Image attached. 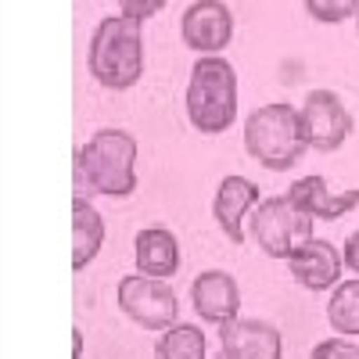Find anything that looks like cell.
Masks as SVG:
<instances>
[{
  "instance_id": "cell-1",
  "label": "cell",
  "mask_w": 359,
  "mask_h": 359,
  "mask_svg": "<svg viewBox=\"0 0 359 359\" xmlns=\"http://www.w3.org/2000/svg\"><path fill=\"white\" fill-rule=\"evenodd\" d=\"M137 140L126 130H101L76 151V198L108 194L126 198L137 191Z\"/></svg>"
},
{
  "instance_id": "cell-2",
  "label": "cell",
  "mask_w": 359,
  "mask_h": 359,
  "mask_svg": "<svg viewBox=\"0 0 359 359\" xmlns=\"http://www.w3.org/2000/svg\"><path fill=\"white\" fill-rule=\"evenodd\" d=\"M90 72L108 90H130L144 72V47H140V22L115 15L104 18L90 43Z\"/></svg>"
},
{
  "instance_id": "cell-3",
  "label": "cell",
  "mask_w": 359,
  "mask_h": 359,
  "mask_svg": "<svg viewBox=\"0 0 359 359\" xmlns=\"http://www.w3.org/2000/svg\"><path fill=\"white\" fill-rule=\"evenodd\" d=\"M187 118L201 133H223L237 118V72L223 57H201L187 83Z\"/></svg>"
},
{
  "instance_id": "cell-4",
  "label": "cell",
  "mask_w": 359,
  "mask_h": 359,
  "mask_svg": "<svg viewBox=\"0 0 359 359\" xmlns=\"http://www.w3.org/2000/svg\"><path fill=\"white\" fill-rule=\"evenodd\" d=\"M245 147H248V155L269 172L291 169L306 151L298 108H291V104H262V108H255L248 115V123H245Z\"/></svg>"
},
{
  "instance_id": "cell-5",
  "label": "cell",
  "mask_w": 359,
  "mask_h": 359,
  "mask_svg": "<svg viewBox=\"0 0 359 359\" xmlns=\"http://www.w3.org/2000/svg\"><path fill=\"white\" fill-rule=\"evenodd\" d=\"M252 237L273 259H291L302 245L313 241V216L294 208L291 198H266L252 212Z\"/></svg>"
},
{
  "instance_id": "cell-6",
  "label": "cell",
  "mask_w": 359,
  "mask_h": 359,
  "mask_svg": "<svg viewBox=\"0 0 359 359\" xmlns=\"http://www.w3.org/2000/svg\"><path fill=\"white\" fill-rule=\"evenodd\" d=\"M118 309L130 320H137L144 331H169L176 323L180 302H176V291L165 280L133 273V277L118 280Z\"/></svg>"
},
{
  "instance_id": "cell-7",
  "label": "cell",
  "mask_w": 359,
  "mask_h": 359,
  "mask_svg": "<svg viewBox=\"0 0 359 359\" xmlns=\"http://www.w3.org/2000/svg\"><path fill=\"white\" fill-rule=\"evenodd\" d=\"M298 118H302L306 147H316V151H338L352 133V115L331 90H313L302 111H298Z\"/></svg>"
},
{
  "instance_id": "cell-8",
  "label": "cell",
  "mask_w": 359,
  "mask_h": 359,
  "mask_svg": "<svg viewBox=\"0 0 359 359\" xmlns=\"http://www.w3.org/2000/svg\"><path fill=\"white\" fill-rule=\"evenodd\" d=\"M180 33H184V43L194 50H205L208 57H216L230 36H233V18L226 4H216V0H198L184 11V22H180Z\"/></svg>"
},
{
  "instance_id": "cell-9",
  "label": "cell",
  "mask_w": 359,
  "mask_h": 359,
  "mask_svg": "<svg viewBox=\"0 0 359 359\" xmlns=\"http://www.w3.org/2000/svg\"><path fill=\"white\" fill-rule=\"evenodd\" d=\"M226 359H280V331L262 320H230L219 327Z\"/></svg>"
},
{
  "instance_id": "cell-10",
  "label": "cell",
  "mask_w": 359,
  "mask_h": 359,
  "mask_svg": "<svg viewBox=\"0 0 359 359\" xmlns=\"http://www.w3.org/2000/svg\"><path fill=\"white\" fill-rule=\"evenodd\" d=\"M294 208H302L313 219H341L348 208L359 205V191H331L323 176H302L287 187Z\"/></svg>"
},
{
  "instance_id": "cell-11",
  "label": "cell",
  "mask_w": 359,
  "mask_h": 359,
  "mask_svg": "<svg viewBox=\"0 0 359 359\" xmlns=\"http://www.w3.org/2000/svg\"><path fill=\"white\" fill-rule=\"evenodd\" d=\"M191 298H194V309L201 320L208 323H230L237 320V309H241V291H237V280L230 273H219V269H208L201 273L191 287Z\"/></svg>"
},
{
  "instance_id": "cell-12",
  "label": "cell",
  "mask_w": 359,
  "mask_h": 359,
  "mask_svg": "<svg viewBox=\"0 0 359 359\" xmlns=\"http://www.w3.org/2000/svg\"><path fill=\"white\" fill-rule=\"evenodd\" d=\"M287 266H291V277L302 284L306 291H327V287H334L338 277H341V255H338V248L331 241H316V237L309 245L298 248L287 259Z\"/></svg>"
},
{
  "instance_id": "cell-13",
  "label": "cell",
  "mask_w": 359,
  "mask_h": 359,
  "mask_svg": "<svg viewBox=\"0 0 359 359\" xmlns=\"http://www.w3.org/2000/svg\"><path fill=\"white\" fill-rule=\"evenodd\" d=\"M259 205V187L245 176H226L219 191H216V201H212V212H216V223L223 226V233L230 237L233 245L245 241V216H252V208Z\"/></svg>"
},
{
  "instance_id": "cell-14",
  "label": "cell",
  "mask_w": 359,
  "mask_h": 359,
  "mask_svg": "<svg viewBox=\"0 0 359 359\" xmlns=\"http://www.w3.org/2000/svg\"><path fill=\"white\" fill-rule=\"evenodd\" d=\"M137 269L151 280H169L180 269V245L165 226H147L137 233Z\"/></svg>"
},
{
  "instance_id": "cell-15",
  "label": "cell",
  "mask_w": 359,
  "mask_h": 359,
  "mask_svg": "<svg viewBox=\"0 0 359 359\" xmlns=\"http://www.w3.org/2000/svg\"><path fill=\"white\" fill-rule=\"evenodd\" d=\"M104 245V219L86 198H72V269H83Z\"/></svg>"
},
{
  "instance_id": "cell-16",
  "label": "cell",
  "mask_w": 359,
  "mask_h": 359,
  "mask_svg": "<svg viewBox=\"0 0 359 359\" xmlns=\"http://www.w3.org/2000/svg\"><path fill=\"white\" fill-rule=\"evenodd\" d=\"M158 359H205V334L194 323H172L155 345Z\"/></svg>"
},
{
  "instance_id": "cell-17",
  "label": "cell",
  "mask_w": 359,
  "mask_h": 359,
  "mask_svg": "<svg viewBox=\"0 0 359 359\" xmlns=\"http://www.w3.org/2000/svg\"><path fill=\"white\" fill-rule=\"evenodd\" d=\"M327 320H331L334 331L359 338V277L334 287L331 306H327Z\"/></svg>"
},
{
  "instance_id": "cell-18",
  "label": "cell",
  "mask_w": 359,
  "mask_h": 359,
  "mask_svg": "<svg viewBox=\"0 0 359 359\" xmlns=\"http://www.w3.org/2000/svg\"><path fill=\"white\" fill-rule=\"evenodd\" d=\"M306 11H309L313 18H320V22H341V18L355 15L359 4H352V0H334V4H327V0H309Z\"/></svg>"
},
{
  "instance_id": "cell-19",
  "label": "cell",
  "mask_w": 359,
  "mask_h": 359,
  "mask_svg": "<svg viewBox=\"0 0 359 359\" xmlns=\"http://www.w3.org/2000/svg\"><path fill=\"white\" fill-rule=\"evenodd\" d=\"M309 359H359V345H352L345 338H331V341H320Z\"/></svg>"
},
{
  "instance_id": "cell-20",
  "label": "cell",
  "mask_w": 359,
  "mask_h": 359,
  "mask_svg": "<svg viewBox=\"0 0 359 359\" xmlns=\"http://www.w3.org/2000/svg\"><path fill=\"white\" fill-rule=\"evenodd\" d=\"M165 4H162V0H144V4H137V0H123V15L126 18H147V15H158Z\"/></svg>"
},
{
  "instance_id": "cell-21",
  "label": "cell",
  "mask_w": 359,
  "mask_h": 359,
  "mask_svg": "<svg viewBox=\"0 0 359 359\" xmlns=\"http://www.w3.org/2000/svg\"><path fill=\"white\" fill-rule=\"evenodd\" d=\"M341 262L352 269V273H359V230L345 241V252H341Z\"/></svg>"
},
{
  "instance_id": "cell-22",
  "label": "cell",
  "mask_w": 359,
  "mask_h": 359,
  "mask_svg": "<svg viewBox=\"0 0 359 359\" xmlns=\"http://www.w3.org/2000/svg\"><path fill=\"white\" fill-rule=\"evenodd\" d=\"M72 359H83V331L72 327Z\"/></svg>"
},
{
  "instance_id": "cell-23",
  "label": "cell",
  "mask_w": 359,
  "mask_h": 359,
  "mask_svg": "<svg viewBox=\"0 0 359 359\" xmlns=\"http://www.w3.org/2000/svg\"><path fill=\"white\" fill-rule=\"evenodd\" d=\"M355 22H359V11H355Z\"/></svg>"
},
{
  "instance_id": "cell-24",
  "label": "cell",
  "mask_w": 359,
  "mask_h": 359,
  "mask_svg": "<svg viewBox=\"0 0 359 359\" xmlns=\"http://www.w3.org/2000/svg\"><path fill=\"white\" fill-rule=\"evenodd\" d=\"M219 359H226V355H219Z\"/></svg>"
}]
</instances>
